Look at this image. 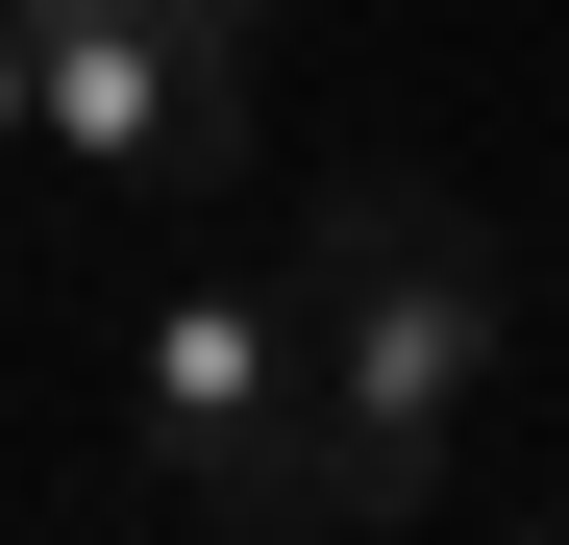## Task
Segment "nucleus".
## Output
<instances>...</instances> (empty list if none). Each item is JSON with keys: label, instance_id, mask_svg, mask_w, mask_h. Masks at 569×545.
<instances>
[{"label": "nucleus", "instance_id": "obj_1", "mask_svg": "<svg viewBox=\"0 0 569 545\" xmlns=\"http://www.w3.org/2000/svg\"><path fill=\"white\" fill-rule=\"evenodd\" d=\"M298 373L347 422H470L520 373V272L470 248V199H421V174H322V224H298Z\"/></svg>", "mask_w": 569, "mask_h": 545}, {"label": "nucleus", "instance_id": "obj_2", "mask_svg": "<svg viewBox=\"0 0 569 545\" xmlns=\"http://www.w3.org/2000/svg\"><path fill=\"white\" fill-rule=\"evenodd\" d=\"M248 50L272 0H26V174H124V199L248 174Z\"/></svg>", "mask_w": 569, "mask_h": 545}, {"label": "nucleus", "instance_id": "obj_3", "mask_svg": "<svg viewBox=\"0 0 569 545\" xmlns=\"http://www.w3.org/2000/svg\"><path fill=\"white\" fill-rule=\"evenodd\" d=\"M272 397H298V248H223V272H173V298L124 323V446H149L173 496H199Z\"/></svg>", "mask_w": 569, "mask_h": 545}, {"label": "nucleus", "instance_id": "obj_4", "mask_svg": "<svg viewBox=\"0 0 569 545\" xmlns=\"http://www.w3.org/2000/svg\"><path fill=\"white\" fill-rule=\"evenodd\" d=\"M199 521H248V545H397V521H446V446H421V422H347V397L298 373V397L199 472Z\"/></svg>", "mask_w": 569, "mask_h": 545}, {"label": "nucleus", "instance_id": "obj_5", "mask_svg": "<svg viewBox=\"0 0 569 545\" xmlns=\"http://www.w3.org/2000/svg\"><path fill=\"white\" fill-rule=\"evenodd\" d=\"M0 174H26V0H0Z\"/></svg>", "mask_w": 569, "mask_h": 545}]
</instances>
